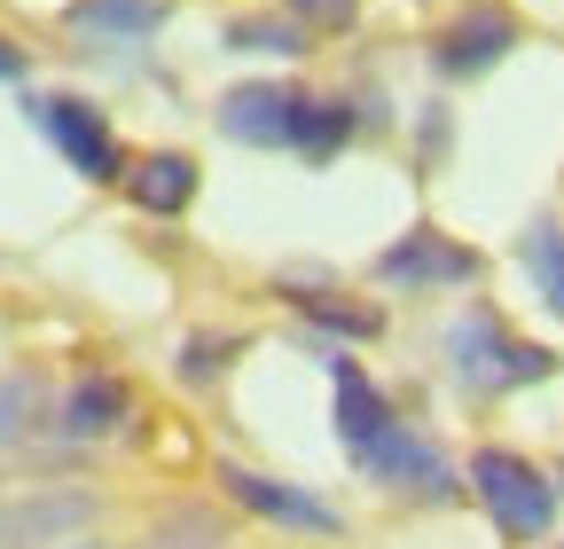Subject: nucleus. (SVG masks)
I'll return each instance as SVG.
<instances>
[{
    "label": "nucleus",
    "mask_w": 564,
    "mask_h": 549,
    "mask_svg": "<svg viewBox=\"0 0 564 549\" xmlns=\"http://www.w3.org/2000/svg\"><path fill=\"white\" fill-rule=\"evenodd\" d=\"M447 369H455V385H463V392L494 400V392L549 385V377H556V354H549V346H533V337H518L502 314L478 299V306H463V314L447 322Z\"/></svg>",
    "instance_id": "nucleus-1"
},
{
    "label": "nucleus",
    "mask_w": 564,
    "mask_h": 549,
    "mask_svg": "<svg viewBox=\"0 0 564 549\" xmlns=\"http://www.w3.org/2000/svg\"><path fill=\"white\" fill-rule=\"evenodd\" d=\"M463 487H470V503L494 518V534H502V541H549V526H556V510H564L556 471H541V463L518 455V448H478V455L463 463Z\"/></svg>",
    "instance_id": "nucleus-2"
},
{
    "label": "nucleus",
    "mask_w": 564,
    "mask_h": 549,
    "mask_svg": "<svg viewBox=\"0 0 564 549\" xmlns=\"http://www.w3.org/2000/svg\"><path fill=\"white\" fill-rule=\"evenodd\" d=\"M369 274H377L384 291L440 299V291H470V283H486V251L463 244V236H447V228H432V220H415L408 236H392V244L377 251Z\"/></svg>",
    "instance_id": "nucleus-3"
},
{
    "label": "nucleus",
    "mask_w": 564,
    "mask_h": 549,
    "mask_svg": "<svg viewBox=\"0 0 564 549\" xmlns=\"http://www.w3.org/2000/svg\"><path fill=\"white\" fill-rule=\"evenodd\" d=\"M24 118L40 126V142L79 181H95V189L126 181V142H118L110 110H95L87 95H24Z\"/></svg>",
    "instance_id": "nucleus-4"
},
{
    "label": "nucleus",
    "mask_w": 564,
    "mask_h": 549,
    "mask_svg": "<svg viewBox=\"0 0 564 549\" xmlns=\"http://www.w3.org/2000/svg\"><path fill=\"white\" fill-rule=\"evenodd\" d=\"M518 47H525V24H518L510 0H463V9L440 17V32H432V72L447 87H463V79L502 72Z\"/></svg>",
    "instance_id": "nucleus-5"
},
{
    "label": "nucleus",
    "mask_w": 564,
    "mask_h": 549,
    "mask_svg": "<svg viewBox=\"0 0 564 549\" xmlns=\"http://www.w3.org/2000/svg\"><path fill=\"white\" fill-rule=\"evenodd\" d=\"M352 463H361L369 487H384V495H400V503H455V495H470L463 471H455L432 440H423L415 424H392L384 440H369Z\"/></svg>",
    "instance_id": "nucleus-6"
},
{
    "label": "nucleus",
    "mask_w": 564,
    "mask_h": 549,
    "mask_svg": "<svg viewBox=\"0 0 564 549\" xmlns=\"http://www.w3.org/2000/svg\"><path fill=\"white\" fill-rule=\"evenodd\" d=\"M212 478H220V495L236 510H251V518H267L282 534H314V541H337L345 534V510L322 503L314 487H299V478H274V471H251V463H220Z\"/></svg>",
    "instance_id": "nucleus-7"
},
{
    "label": "nucleus",
    "mask_w": 564,
    "mask_h": 549,
    "mask_svg": "<svg viewBox=\"0 0 564 549\" xmlns=\"http://www.w3.org/2000/svg\"><path fill=\"white\" fill-rule=\"evenodd\" d=\"M299 103H306V87H291V79H243V87L220 95L212 126H220L228 142H243V150H291Z\"/></svg>",
    "instance_id": "nucleus-8"
},
{
    "label": "nucleus",
    "mask_w": 564,
    "mask_h": 549,
    "mask_svg": "<svg viewBox=\"0 0 564 549\" xmlns=\"http://www.w3.org/2000/svg\"><path fill=\"white\" fill-rule=\"evenodd\" d=\"M322 362H329V392H337V448L345 455H361L369 440H384L400 417H392V400H384V385L352 362V354H337V346H322Z\"/></svg>",
    "instance_id": "nucleus-9"
},
{
    "label": "nucleus",
    "mask_w": 564,
    "mask_h": 549,
    "mask_svg": "<svg viewBox=\"0 0 564 549\" xmlns=\"http://www.w3.org/2000/svg\"><path fill=\"white\" fill-rule=\"evenodd\" d=\"M133 424V385L118 369H79L55 400V432L63 440H110Z\"/></svg>",
    "instance_id": "nucleus-10"
},
{
    "label": "nucleus",
    "mask_w": 564,
    "mask_h": 549,
    "mask_svg": "<svg viewBox=\"0 0 564 549\" xmlns=\"http://www.w3.org/2000/svg\"><path fill=\"white\" fill-rule=\"evenodd\" d=\"M126 204L133 213H150V220H181L188 204H196V189H204V165L188 158V150H141V158H126Z\"/></svg>",
    "instance_id": "nucleus-11"
},
{
    "label": "nucleus",
    "mask_w": 564,
    "mask_h": 549,
    "mask_svg": "<svg viewBox=\"0 0 564 549\" xmlns=\"http://www.w3.org/2000/svg\"><path fill=\"white\" fill-rule=\"evenodd\" d=\"M95 518V495H70V487H47V495H24L0 510V549H55Z\"/></svg>",
    "instance_id": "nucleus-12"
},
{
    "label": "nucleus",
    "mask_w": 564,
    "mask_h": 549,
    "mask_svg": "<svg viewBox=\"0 0 564 549\" xmlns=\"http://www.w3.org/2000/svg\"><path fill=\"white\" fill-rule=\"evenodd\" d=\"M173 24V0H70L63 32H79L95 47H141Z\"/></svg>",
    "instance_id": "nucleus-13"
},
{
    "label": "nucleus",
    "mask_w": 564,
    "mask_h": 549,
    "mask_svg": "<svg viewBox=\"0 0 564 549\" xmlns=\"http://www.w3.org/2000/svg\"><path fill=\"white\" fill-rule=\"evenodd\" d=\"M282 291H291V306L314 330H329L337 346H369V337H384V306H361V299H345L329 283H299V274H282Z\"/></svg>",
    "instance_id": "nucleus-14"
},
{
    "label": "nucleus",
    "mask_w": 564,
    "mask_h": 549,
    "mask_svg": "<svg viewBox=\"0 0 564 549\" xmlns=\"http://www.w3.org/2000/svg\"><path fill=\"white\" fill-rule=\"evenodd\" d=\"M352 133H361V103H345V95H306V103H299V133H291V158L329 165Z\"/></svg>",
    "instance_id": "nucleus-15"
},
{
    "label": "nucleus",
    "mask_w": 564,
    "mask_h": 549,
    "mask_svg": "<svg viewBox=\"0 0 564 549\" xmlns=\"http://www.w3.org/2000/svg\"><path fill=\"white\" fill-rule=\"evenodd\" d=\"M518 267H525L533 299L564 322V220H556V213H533V220H525V236H518Z\"/></svg>",
    "instance_id": "nucleus-16"
},
{
    "label": "nucleus",
    "mask_w": 564,
    "mask_h": 549,
    "mask_svg": "<svg viewBox=\"0 0 564 549\" xmlns=\"http://www.w3.org/2000/svg\"><path fill=\"white\" fill-rule=\"evenodd\" d=\"M47 424V377L40 369H0V455Z\"/></svg>",
    "instance_id": "nucleus-17"
},
{
    "label": "nucleus",
    "mask_w": 564,
    "mask_h": 549,
    "mask_svg": "<svg viewBox=\"0 0 564 549\" xmlns=\"http://www.w3.org/2000/svg\"><path fill=\"white\" fill-rule=\"evenodd\" d=\"M306 24L291 17V9H274V17H236L228 24V47L236 55H282V63H291V55H306Z\"/></svg>",
    "instance_id": "nucleus-18"
},
{
    "label": "nucleus",
    "mask_w": 564,
    "mask_h": 549,
    "mask_svg": "<svg viewBox=\"0 0 564 549\" xmlns=\"http://www.w3.org/2000/svg\"><path fill=\"white\" fill-rule=\"evenodd\" d=\"M236 354H243V330H188L173 369H181V385H220Z\"/></svg>",
    "instance_id": "nucleus-19"
},
{
    "label": "nucleus",
    "mask_w": 564,
    "mask_h": 549,
    "mask_svg": "<svg viewBox=\"0 0 564 549\" xmlns=\"http://www.w3.org/2000/svg\"><path fill=\"white\" fill-rule=\"evenodd\" d=\"M306 32H352V17H361V0H282Z\"/></svg>",
    "instance_id": "nucleus-20"
},
{
    "label": "nucleus",
    "mask_w": 564,
    "mask_h": 549,
    "mask_svg": "<svg viewBox=\"0 0 564 549\" xmlns=\"http://www.w3.org/2000/svg\"><path fill=\"white\" fill-rule=\"evenodd\" d=\"M415 142H423V165H432V158L455 142V126H447V110H440V103H432V118H423V133H415Z\"/></svg>",
    "instance_id": "nucleus-21"
},
{
    "label": "nucleus",
    "mask_w": 564,
    "mask_h": 549,
    "mask_svg": "<svg viewBox=\"0 0 564 549\" xmlns=\"http://www.w3.org/2000/svg\"><path fill=\"white\" fill-rule=\"evenodd\" d=\"M24 72H32V47H17L9 32H0V87H24Z\"/></svg>",
    "instance_id": "nucleus-22"
},
{
    "label": "nucleus",
    "mask_w": 564,
    "mask_h": 549,
    "mask_svg": "<svg viewBox=\"0 0 564 549\" xmlns=\"http://www.w3.org/2000/svg\"><path fill=\"white\" fill-rule=\"evenodd\" d=\"M70 549H102V541H70Z\"/></svg>",
    "instance_id": "nucleus-23"
},
{
    "label": "nucleus",
    "mask_w": 564,
    "mask_h": 549,
    "mask_svg": "<svg viewBox=\"0 0 564 549\" xmlns=\"http://www.w3.org/2000/svg\"><path fill=\"white\" fill-rule=\"evenodd\" d=\"M556 495H564V463H556Z\"/></svg>",
    "instance_id": "nucleus-24"
},
{
    "label": "nucleus",
    "mask_w": 564,
    "mask_h": 549,
    "mask_svg": "<svg viewBox=\"0 0 564 549\" xmlns=\"http://www.w3.org/2000/svg\"><path fill=\"white\" fill-rule=\"evenodd\" d=\"M556 549H564V541H556Z\"/></svg>",
    "instance_id": "nucleus-25"
}]
</instances>
